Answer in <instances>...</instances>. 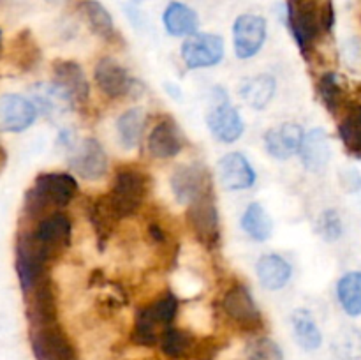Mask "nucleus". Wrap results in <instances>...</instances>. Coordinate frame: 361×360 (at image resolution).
I'll return each instance as SVG.
<instances>
[{
  "mask_svg": "<svg viewBox=\"0 0 361 360\" xmlns=\"http://www.w3.org/2000/svg\"><path fill=\"white\" fill-rule=\"evenodd\" d=\"M180 53L189 69H207L222 62L224 41L217 34H194L183 41Z\"/></svg>",
  "mask_w": 361,
  "mask_h": 360,
  "instance_id": "obj_11",
  "label": "nucleus"
},
{
  "mask_svg": "<svg viewBox=\"0 0 361 360\" xmlns=\"http://www.w3.org/2000/svg\"><path fill=\"white\" fill-rule=\"evenodd\" d=\"M4 162H6V154H4V148L0 147V169H2Z\"/></svg>",
  "mask_w": 361,
  "mask_h": 360,
  "instance_id": "obj_39",
  "label": "nucleus"
},
{
  "mask_svg": "<svg viewBox=\"0 0 361 360\" xmlns=\"http://www.w3.org/2000/svg\"><path fill=\"white\" fill-rule=\"evenodd\" d=\"M337 296L342 309L349 316L361 314V272H348L337 284Z\"/></svg>",
  "mask_w": 361,
  "mask_h": 360,
  "instance_id": "obj_33",
  "label": "nucleus"
},
{
  "mask_svg": "<svg viewBox=\"0 0 361 360\" xmlns=\"http://www.w3.org/2000/svg\"><path fill=\"white\" fill-rule=\"evenodd\" d=\"M222 313L238 330L256 334L264 327L263 314L254 300L252 293L243 282H235L222 296Z\"/></svg>",
  "mask_w": 361,
  "mask_h": 360,
  "instance_id": "obj_5",
  "label": "nucleus"
},
{
  "mask_svg": "<svg viewBox=\"0 0 361 360\" xmlns=\"http://www.w3.org/2000/svg\"><path fill=\"white\" fill-rule=\"evenodd\" d=\"M169 186H171L175 200L180 205H185V207H189L190 203L197 201L200 198L214 193L210 172H208L207 166L200 164V162L178 166L173 172Z\"/></svg>",
  "mask_w": 361,
  "mask_h": 360,
  "instance_id": "obj_8",
  "label": "nucleus"
},
{
  "mask_svg": "<svg viewBox=\"0 0 361 360\" xmlns=\"http://www.w3.org/2000/svg\"><path fill=\"white\" fill-rule=\"evenodd\" d=\"M87 214H88V219H90L92 226H94L95 235H97L99 249H104L106 242L111 239L116 226H118V222L122 221V219L118 217L115 208L111 207V201H109L108 194L94 198V200L88 203Z\"/></svg>",
  "mask_w": 361,
  "mask_h": 360,
  "instance_id": "obj_22",
  "label": "nucleus"
},
{
  "mask_svg": "<svg viewBox=\"0 0 361 360\" xmlns=\"http://www.w3.org/2000/svg\"><path fill=\"white\" fill-rule=\"evenodd\" d=\"M242 228L256 242H267L274 233V222L261 203H250L242 215Z\"/></svg>",
  "mask_w": 361,
  "mask_h": 360,
  "instance_id": "obj_31",
  "label": "nucleus"
},
{
  "mask_svg": "<svg viewBox=\"0 0 361 360\" xmlns=\"http://www.w3.org/2000/svg\"><path fill=\"white\" fill-rule=\"evenodd\" d=\"M267 41V20L259 14H242L233 25V46L238 59L256 56Z\"/></svg>",
  "mask_w": 361,
  "mask_h": 360,
  "instance_id": "obj_13",
  "label": "nucleus"
},
{
  "mask_svg": "<svg viewBox=\"0 0 361 360\" xmlns=\"http://www.w3.org/2000/svg\"><path fill=\"white\" fill-rule=\"evenodd\" d=\"M162 23L173 37H190V35L197 34L200 18H197L196 11H192L185 4L171 2L162 14Z\"/></svg>",
  "mask_w": 361,
  "mask_h": 360,
  "instance_id": "obj_24",
  "label": "nucleus"
},
{
  "mask_svg": "<svg viewBox=\"0 0 361 360\" xmlns=\"http://www.w3.org/2000/svg\"><path fill=\"white\" fill-rule=\"evenodd\" d=\"M78 191V180L71 173H41L34 180V186L25 193V215L37 221L46 214L67 207Z\"/></svg>",
  "mask_w": 361,
  "mask_h": 360,
  "instance_id": "obj_1",
  "label": "nucleus"
},
{
  "mask_svg": "<svg viewBox=\"0 0 361 360\" xmlns=\"http://www.w3.org/2000/svg\"><path fill=\"white\" fill-rule=\"evenodd\" d=\"M300 157H302L303 166L309 172H323L331 157L330 136H328L326 131L312 129L305 133L302 148H300Z\"/></svg>",
  "mask_w": 361,
  "mask_h": 360,
  "instance_id": "obj_21",
  "label": "nucleus"
},
{
  "mask_svg": "<svg viewBox=\"0 0 361 360\" xmlns=\"http://www.w3.org/2000/svg\"><path fill=\"white\" fill-rule=\"evenodd\" d=\"M69 168L85 180H101L109 169L108 154L95 138H85L73 150Z\"/></svg>",
  "mask_w": 361,
  "mask_h": 360,
  "instance_id": "obj_14",
  "label": "nucleus"
},
{
  "mask_svg": "<svg viewBox=\"0 0 361 360\" xmlns=\"http://www.w3.org/2000/svg\"><path fill=\"white\" fill-rule=\"evenodd\" d=\"M338 136L349 154L361 155V104H349L338 124Z\"/></svg>",
  "mask_w": 361,
  "mask_h": 360,
  "instance_id": "obj_32",
  "label": "nucleus"
},
{
  "mask_svg": "<svg viewBox=\"0 0 361 360\" xmlns=\"http://www.w3.org/2000/svg\"><path fill=\"white\" fill-rule=\"evenodd\" d=\"M0 49H2V32H0Z\"/></svg>",
  "mask_w": 361,
  "mask_h": 360,
  "instance_id": "obj_40",
  "label": "nucleus"
},
{
  "mask_svg": "<svg viewBox=\"0 0 361 360\" xmlns=\"http://www.w3.org/2000/svg\"><path fill=\"white\" fill-rule=\"evenodd\" d=\"M317 94L321 102L330 113L337 115L342 108H348L345 102V92L341 83V76L337 73H326L317 81Z\"/></svg>",
  "mask_w": 361,
  "mask_h": 360,
  "instance_id": "obj_34",
  "label": "nucleus"
},
{
  "mask_svg": "<svg viewBox=\"0 0 361 360\" xmlns=\"http://www.w3.org/2000/svg\"><path fill=\"white\" fill-rule=\"evenodd\" d=\"M30 233L46 249L60 258V254L71 246V240H73V222L69 215L63 214L62 210H55L37 219Z\"/></svg>",
  "mask_w": 361,
  "mask_h": 360,
  "instance_id": "obj_12",
  "label": "nucleus"
},
{
  "mask_svg": "<svg viewBox=\"0 0 361 360\" xmlns=\"http://www.w3.org/2000/svg\"><path fill=\"white\" fill-rule=\"evenodd\" d=\"M257 277H259L261 286L270 292L282 289L289 282L293 275V267L286 258L281 254H263L256 263Z\"/></svg>",
  "mask_w": 361,
  "mask_h": 360,
  "instance_id": "obj_23",
  "label": "nucleus"
},
{
  "mask_svg": "<svg viewBox=\"0 0 361 360\" xmlns=\"http://www.w3.org/2000/svg\"><path fill=\"white\" fill-rule=\"evenodd\" d=\"M207 126L215 140L222 143H235L245 131L242 115L231 104L228 92L222 87H215L212 90V106L207 113Z\"/></svg>",
  "mask_w": 361,
  "mask_h": 360,
  "instance_id": "obj_7",
  "label": "nucleus"
},
{
  "mask_svg": "<svg viewBox=\"0 0 361 360\" xmlns=\"http://www.w3.org/2000/svg\"><path fill=\"white\" fill-rule=\"evenodd\" d=\"M30 346L35 360H80L73 341L59 323L30 328Z\"/></svg>",
  "mask_w": 361,
  "mask_h": 360,
  "instance_id": "obj_9",
  "label": "nucleus"
},
{
  "mask_svg": "<svg viewBox=\"0 0 361 360\" xmlns=\"http://www.w3.org/2000/svg\"><path fill=\"white\" fill-rule=\"evenodd\" d=\"M187 224L192 232L194 239L207 251H217L221 247V215H219L217 201L214 193L200 198L187 207Z\"/></svg>",
  "mask_w": 361,
  "mask_h": 360,
  "instance_id": "obj_6",
  "label": "nucleus"
},
{
  "mask_svg": "<svg viewBox=\"0 0 361 360\" xmlns=\"http://www.w3.org/2000/svg\"><path fill=\"white\" fill-rule=\"evenodd\" d=\"M80 9L85 20H87L88 27L92 28L95 35L102 37L104 41H113L115 39L116 30L113 18L101 2H97V0H83Z\"/></svg>",
  "mask_w": 361,
  "mask_h": 360,
  "instance_id": "obj_30",
  "label": "nucleus"
},
{
  "mask_svg": "<svg viewBox=\"0 0 361 360\" xmlns=\"http://www.w3.org/2000/svg\"><path fill=\"white\" fill-rule=\"evenodd\" d=\"M39 115L34 101L20 94L0 95V131L2 133H23Z\"/></svg>",
  "mask_w": 361,
  "mask_h": 360,
  "instance_id": "obj_15",
  "label": "nucleus"
},
{
  "mask_svg": "<svg viewBox=\"0 0 361 360\" xmlns=\"http://www.w3.org/2000/svg\"><path fill=\"white\" fill-rule=\"evenodd\" d=\"M178 306L180 304L175 293L168 292L148 306L137 309L130 339L136 344L147 346V348L159 344L162 332L171 327L175 321L176 314H178Z\"/></svg>",
  "mask_w": 361,
  "mask_h": 360,
  "instance_id": "obj_2",
  "label": "nucleus"
},
{
  "mask_svg": "<svg viewBox=\"0 0 361 360\" xmlns=\"http://www.w3.org/2000/svg\"><path fill=\"white\" fill-rule=\"evenodd\" d=\"M148 235H150L154 244H166V240H168V235H166V232L157 221L150 222V226H148Z\"/></svg>",
  "mask_w": 361,
  "mask_h": 360,
  "instance_id": "obj_38",
  "label": "nucleus"
},
{
  "mask_svg": "<svg viewBox=\"0 0 361 360\" xmlns=\"http://www.w3.org/2000/svg\"><path fill=\"white\" fill-rule=\"evenodd\" d=\"M303 138H305V131L300 124H279L264 133V148L271 157L279 161H288L293 155L300 154Z\"/></svg>",
  "mask_w": 361,
  "mask_h": 360,
  "instance_id": "obj_18",
  "label": "nucleus"
},
{
  "mask_svg": "<svg viewBox=\"0 0 361 360\" xmlns=\"http://www.w3.org/2000/svg\"><path fill=\"white\" fill-rule=\"evenodd\" d=\"M219 180L226 191H245L256 184V169L242 152H229L217 162Z\"/></svg>",
  "mask_w": 361,
  "mask_h": 360,
  "instance_id": "obj_17",
  "label": "nucleus"
},
{
  "mask_svg": "<svg viewBox=\"0 0 361 360\" xmlns=\"http://www.w3.org/2000/svg\"><path fill=\"white\" fill-rule=\"evenodd\" d=\"M293 323V335L296 342L307 352H314L323 342V334L314 320L312 313L307 309H296L291 316Z\"/></svg>",
  "mask_w": 361,
  "mask_h": 360,
  "instance_id": "obj_29",
  "label": "nucleus"
},
{
  "mask_svg": "<svg viewBox=\"0 0 361 360\" xmlns=\"http://www.w3.org/2000/svg\"><path fill=\"white\" fill-rule=\"evenodd\" d=\"M247 360H284L282 349L274 339L256 337L249 342L245 349Z\"/></svg>",
  "mask_w": 361,
  "mask_h": 360,
  "instance_id": "obj_35",
  "label": "nucleus"
},
{
  "mask_svg": "<svg viewBox=\"0 0 361 360\" xmlns=\"http://www.w3.org/2000/svg\"><path fill=\"white\" fill-rule=\"evenodd\" d=\"M25 306H27V318L30 328L48 327L55 325L59 320L56 314V292L51 275L39 281L30 289L23 292Z\"/></svg>",
  "mask_w": 361,
  "mask_h": 360,
  "instance_id": "obj_10",
  "label": "nucleus"
},
{
  "mask_svg": "<svg viewBox=\"0 0 361 360\" xmlns=\"http://www.w3.org/2000/svg\"><path fill=\"white\" fill-rule=\"evenodd\" d=\"M67 95L74 108L85 106L90 95V85L80 64L73 60H56L53 64V80Z\"/></svg>",
  "mask_w": 361,
  "mask_h": 360,
  "instance_id": "obj_19",
  "label": "nucleus"
},
{
  "mask_svg": "<svg viewBox=\"0 0 361 360\" xmlns=\"http://www.w3.org/2000/svg\"><path fill=\"white\" fill-rule=\"evenodd\" d=\"M18 52H21L16 60L20 69H32L39 62V55L41 53H39L35 41L28 34H23L18 37Z\"/></svg>",
  "mask_w": 361,
  "mask_h": 360,
  "instance_id": "obj_37",
  "label": "nucleus"
},
{
  "mask_svg": "<svg viewBox=\"0 0 361 360\" xmlns=\"http://www.w3.org/2000/svg\"><path fill=\"white\" fill-rule=\"evenodd\" d=\"M148 191H150V179L147 173L141 168L127 164L116 169L108 198L118 217L127 219L140 212L147 200Z\"/></svg>",
  "mask_w": 361,
  "mask_h": 360,
  "instance_id": "obj_3",
  "label": "nucleus"
},
{
  "mask_svg": "<svg viewBox=\"0 0 361 360\" xmlns=\"http://www.w3.org/2000/svg\"><path fill=\"white\" fill-rule=\"evenodd\" d=\"M323 6L317 0H288V25L303 55H309L324 34Z\"/></svg>",
  "mask_w": 361,
  "mask_h": 360,
  "instance_id": "obj_4",
  "label": "nucleus"
},
{
  "mask_svg": "<svg viewBox=\"0 0 361 360\" xmlns=\"http://www.w3.org/2000/svg\"><path fill=\"white\" fill-rule=\"evenodd\" d=\"M148 152L155 159H173L182 152L183 136L171 119L159 120L148 134Z\"/></svg>",
  "mask_w": 361,
  "mask_h": 360,
  "instance_id": "obj_20",
  "label": "nucleus"
},
{
  "mask_svg": "<svg viewBox=\"0 0 361 360\" xmlns=\"http://www.w3.org/2000/svg\"><path fill=\"white\" fill-rule=\"evenodd\" d=\"M317 233L326 242H337L344 235V224H342L341 214L335 208H326L317 219Z\"/></svg>",
  "mask_w": 361,
  "mask_h": 360,
  "instance_id": "obj_36",
  "label": "nucleus"
},
{
  "mask_svg": "<svg viewBox=\"0 0 361 360\" xmlns=\"http://www.w3.org/2000/svg\"><path fill=\"white\" fill-rule=\"evenodd\" d=\"M145 122H147V115H145V109L141 108L126 109L118 116V120H116V133H118L120 145L126 150H134L140 145L145 131Z\"/></svg>",
  "mask_w": 361,
  "mask_h": 360,
  "instance_id": "obj_28",
  "label": "nucleus"
},
{
  "mask_svg": "<svg viewBox=\"0 0 361 360\" xmlns=\"http://www.w3.org/2000/svg\"><path fill=\"white\" fill-rule=\"evenodd\" d=\"M161 352L171 360H182L196 352V339L190 332L178 327H168L159 339Z\"/></svg>",
  "mask_w": 361,
  "mask_h": 360,
  "instance_id": "obj_27",
  "label": "nucleus"
},
{
  "mask_svg": "<svg viewBox=\"0 0 361 360\" xmlns=\"http://www.w3.org/2000/svg\"><path fill=\"white\" fill-rule=\"evenodd\" d=\"M32 101L37 106L39 112H42L44 115H55V113H63L74 108L69 95L55 81L34 85L32 87Z\"/></svg>",
  "mask_w": 361,
  "mask_h": 360,
  "instance_id": "obj_26",
  "label": "nucleus"
},
{
  "mask_svg": "<svg viewBox=\"0 0 361 360\" xmlns=\"http://www.w3.org/2000/svg\"><path fill=\"white\" fill-rule=\"evenodd\" d=\"M94 80L99 90L111 99L126 97L137 87V81L130 76L129 71L111 56H104L95 64Z\"/></svg>",
  "mask_w": 361,
  "mask_h": 360,
  "instance_id": "obj_16",
  "label": "nucleus"
},
{
  "mask_svg": "<svg viewBox=\"0 0 361 360\" xmlns=\"http://www.w3.org/2000/svg\"><path fill=\"white\" fill-rule=\"evenodd\" d=\"M275 92H277V80L271 74H257L243 81L240 87V95L243 101L257 112L270 104Z\"/></svg>",
  "mask_w": 361,
  "mask_h": 360,
  "instance_id": "obj_25",
  "label": "nucleus"
}]
</instances>
